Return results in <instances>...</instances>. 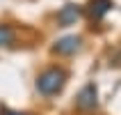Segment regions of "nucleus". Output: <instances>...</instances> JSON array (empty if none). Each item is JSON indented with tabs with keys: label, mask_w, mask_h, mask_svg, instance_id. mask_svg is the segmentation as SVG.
Returning a JSON list of instances; mask_svg holds the SVG:
<instances>
[{
	"label": "nucleus",
	"mask_w": 121,
	"mask_h": 115,
	"mask_svg": "<svg viewBox=\"0 0 121 115\" xmlns=\"http://www.w3.org/2000/svg\"><path fill=\"white\" fill-rule=\"evenodd\" d=\"M66 81H69V71L66 69L60 67V65H50V67H46L37 76L34 88H37V92H39L41 97H55V95H60L62 90H64Z\"/></svg>",
	"instance_id": "1"
},
{
	"label": "nucleus",
	"mask_w": 121,
	"mask_h": 115,
	"mask_svg": "<svg viewBox=\"0 0 121 115\" xmlns=\"http://www.w3.org/2000/svg\"><path fill=\"white\" fill-rule=\"evenodd\" d=\"M96 106H98V88H96V83L82 85L78 97H75V108L82 110V113H91Z\"/></svg>",
	"instance_id": "2"
},
{
	"label": "nucleus",
	"mask_w": 121,
	"mask_h": 115,
	"mask_svg": "<svg viewBox=\"0 0 121 115\" xmlns=\"http://www.w3.org/2000/svg\"><path fill=\"white\" fill-rule=\"evenodd\" d=\"M82 48V37H78V35H66V37H62V39H57L50 46V51H53L55 55H60V58H71V55H75L78 51Z\"/></svg>",
	"instance_id": "3"
},
{
	"label": "nucleus",
	"mask_w": 121,
	"mask_h": 115,
	"mask_svg": "<svg viewBox=\"0 0 121 115\" xmlns=\"http://www.w3.org/2000/svg\"><path fill=\"white\" fill-rule=\"evenodd\" d=\"M82 9L80 5H73V2H66V5L62 7L60 12H57V25L60 28H69V25H75V21L82 16Z\"/></svg>",
	"instance_id": "4"
},
{
	"label": "nucleus",
	"mask_w": 121,
	"mask_h": 115,
	"mask_svg": "<svg viewBox=\"0 0 121 115\" xmlns=\"http://www.w3.org/2000/svg\"><path fill=\"white\" fill-rule=\"evenodd\" d=\"M112 7H114L112 0H89L85 9H87L91 21H101V19H105V14H108Z\"/></svg>",
	"instance_id": "5"
},
{
	"label": "nucleus",
	"mask_w": 121,
	"mask_h": 115,
	"mask_svg": "<svg viewBox=\"0 0 121 115\" xmlns=\"http://www.w3.org/2000/svg\"><path fill=\"white\" fill-rule=\"evenodd\" d=\"M16 41V30L9 23H0V48H7Z\"/></svg>",
	"instance_id": "6"
},
{
	"label": "nucleus",
	"mask_w": 121,
	"mask_h": 115,
	"mask_svg": "<svg viewBox=\"0 0 121 115\" xmlns=\"http://www.w3.org/2000/svg\"><path fill=\"white\" fill-rule=\"evenodd\" d=\"M0 115H32V113H25V110H14V108H0Z\"/></svg>",
	"instance_id": "7"
}]
</instances>
